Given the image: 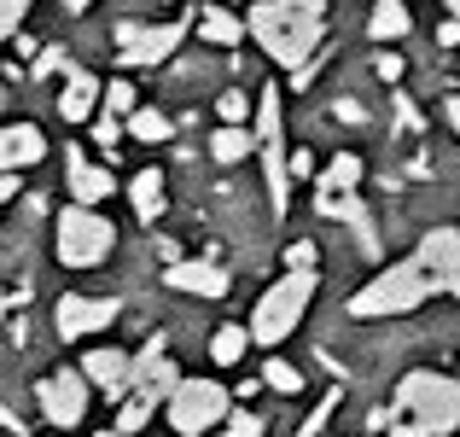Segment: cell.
I'll list each match as a JSON object with an SVG mask.
<instances>
[{
  "label": "cell",
  "instance_id": "obj_26",
  "mask_svg": "<svg viewBox=\"0 0 460 437\" xmlns=\"http://www.w3.org/2000/svg\"><path fill=\"white\" fill-rule=\"evenodd\" d=\"M262 385H269V391H304V373L292 368V361H269V368H262Z\"/></svg>",
  "mask_w": 460,
  "mask_h": 437
},
{
  "label": "cell",
  "instance_id": "obj_19",
  "mask_svg": "<svg viewBox=\"0 0 460 437\" xmlns=\"http://www.w3.org/2000/svg\"><path fill=\"white\" fill-rule=\"evenodd\" d=\"M367 35H373V41H396V35H408V6H402V0H391V6H373Z\"/></svg>",
  "mask_w": 460,
  "mask_h": 437
},
{
  "label": "cell",
  "instance_id": "obj_33",
  "mask_svg": "<svg viewBox=\"0 0 460 437\" xmlns=\"http://www.w3.org/2000/svg\"><path fill=\"white\" fill-rule=\"evenodd\" d=\"M373 70H379V82H402V58H396V53H379Z\"/></svg>",
  "mask_w": 460,
  "mask_h": 437
},
{
  "label": "cell",
  "instance_id": "obj_21",
  "mask_svg": "<svg viewBox=\"0 0 460 437\" xmlns=\"http://www.w3.org/2000/svg\"><path fill=\"white\" fill-rule=\"evenodd\" d=\"M123 129H128L135 140H146V146H157V140H169V135H175V123H169L164 111H146V105H140L135 117H123Z\"/></svg>",
  "mask_w": 460,
  "mask_h": 437
},
{
  "label": "cell",
  "instance_id": "obj_5",
  "mask_svg": "<svg viewBox=\"0 0 460 437\" xmlns=\"http://www.w3.org/2000/svg\"><path fill=\"white\" fill-rule=\"evenodd\" d=\"M111 245H117V227L105 222L100 210H82V204H70V210L58 216L53 251H58V263H65V269H93V263L111 257Z\"/></svg>",
  "mask_w": 460,
  "mask_h": 437
},
{
  "label": "cell",
  "instance_id": "obj_17",
  "mask_svg": "<svg viewBox=\"0 0 460 437\" xmlns=\"http://www.w3.org/2000/svg\"><path fill=\"white\" fill-rule=\"evenodd\" d=\"M58 117H65V123H88V117H100V82H93L88 70H70L65 94H58Z\"/></svg>",
  "mask_w": 460,
  "mask_h": 437
},
{
  "label": "cell",
  "instance_id": "obj_34",
  "mask_svg": "<svg viewBox=\"0 0 460 437\" xmlns=\"http://www.w3.org/2000/svg\"><path fill=\"white\" fill-rule=\"evenodd\" d=\"M438 35H443V47H460V23H455V18H449V23H443V30H438Z\"/></svg>",
  "mask_w": 460,
  "mask_h": 437
},
{
  "label": "cell",
  "instance_id": "obj_30",
  "mask_svg": "<svg viewBox=\"0 0 460 437\" xmlns=\"http://www.w3.org/2000/svg\"><path fill=\"white\" fill-rule=\"evenodd\" d=\"M93 140H100L105 152H111V146L123 140V123H117V117H105V111H100V117H93Z\"/></svg>",
  "mask_w": 460,
  "mask_h": 437
},
{
  "label": "cell",
  "instance_id": "obj_10",
  "mask_svg": "<svg viewBox=\"0 0 460 437\" xmlns=\"http://www.w3.org/2000/svg\"><path fill=\"white\" fill-rule=\"evenodd\" d=\"M414 263L431 274V286H438V291L460 298V234H455V227H431V234L420 239Z\"/></svg>",
  "mask_w": 460,
  "mask_h": 437
},
{
  "label": "cell",
  "instance_id": "obj_3",
  "mask_svg": "<svg viewBox=\"0 0 460 437\" xmlns=\"http://www.w3.org/2000/svg\"><path fill=\"white\" fill-rule=\"evenodd\" d=\"M431 291H438V286H431V274L408 257V263L379 269V281L361 286L356 298H349V315H408V309H420Z\"/></svg>",
  "mask_w": 460,
  "mask_h": 437
},
{
  "label": "cell",
  "instance_id": "obj_25",
  "mask_svg": "<svg viewBox=\"0 0 460 437\" xmlns=\"http://www.w3.org/2000/svg\"><path fill=\"white\" fill-rule=\"evenodd\" d=\"M100 100H105V117H117V123L140 111V105H135V88H128V82H105V88H100Z\"/></svg>",
  "mask_w": 460,
  "mask_h": 437
},
{
  "label": "cell",
  "instance_id": "obj_44",
  "mask_svg": "<svg viewBox=\"0 0 460 437\" xmlns=\"http://www.w3.org/2000/svg\"><path fill=\"white\" fill-rule=\"evenodd\" d=\"M373 6H391V0H373Z\"/></svg>",
  "mask_w": 460,
  "mask_h": 437
},
{
  "label": "cell",
  "instance_id": "obj_2",
  "mask_svg": "<svg viewBox=\"0 0 460 437\" xmlns=\"http://www.w3.org/2000/svg\"><path fill=\"white\" fill-rule=\"evenodd\" d=\"M396 415H408L426 437H449L460 426V379L449 373H402L396 385Z\"/></svg>",
  "mask_w": 460,
  "mask_h": 437
},
{
  "label": "cell",
  "instance_id": "obj_38",
  "mask_svg": "<svg viewBox=\"0 0 460 437\" xmlns=\"http://www.w3.org/2000/svg\"><path fill=\"white\" fill-rule=\"evenodd\" d=\"M449 123H455V135H460V94L449 100Z\"/></svg>",
  "mask_w": 460,
  "mask_h": 437
},
{
  "label": "cell",
  "instance_id": "obj_43",
  "mask_svg": "<svg viewBox=\"0 0 460 437\" xmlns=\"http://www.w3.org/2000/svg\"><path fill=\"white\" fill-rule=\"evenodd\" d=\"M100 437H123V432H100Z\"/></svg>",
  "mask_w": 460,
  "mask_h": 437
},
{
  "label": "cell",
  "instance_id": "obj_27",
  "mask_svg": "<svg viewBox=\"0 0 460 437\" xmlns=\"http://www.w3.org/2000/svg\"><path fill=\"white\" fill-rule=\"evenodd\" d=\"M23 12H30V0H0V47H6V35H18Z\"/></svg>",
  "mask_w": 460,
  "mask_h": 437
},
{
  "label": "cell",
  "instance_id": "obj_40",
  "mask_svg": "<svg viewBox=\"0 0 460 437\" xmlns=\"http://www.w3.org/2000/svg\"><path fill=\"white\" fill-rule=\"evenodd\" d=\"M65 6H70V12H82V6H88V0H65Z\"/></svg>",
  "mask_w": 460,
  "mask_h": 437
},
{
  "label": "cell",
  "instance_id": "obj_16",
  "mask_svg": "<svg viewBox=\"0 0 460 437\" xmlns=\"http://www.w3.org/2000/svg\"><path fill=\"white\" fill-rule=\"evenodd\" d=\"M164 281L175 286V291H192V298H222V291H227V274L216 269V263H187V257L169 263Z\"/></svg>",
  "mask_w": 460,
  "mask_h": 437
},
{
  "label": "cell",
  "instance_id": "obj_37",
  "mask_svg": "<svg viewBox=\"0 0 460 437\" xmlns=\"http://www.w3.org/2000/svg\"><path fill=\"white\" fill-rule=\"evenodd\" d=\"M0 426H6V432H18V426H23V420H12V408H6V403H0Z\"/></svg>",
  "mask_w": 460,
  "mask_h": 437
},
{
  "label": "cell",
  "instance_id": "obj_13",
  "mask_svg": "<svg viewBox=\"0 0 460 437\" xmlns=\"http://www.w3.org/2000/svg\"><path fill=\"white\" fill-rule=\"evenodd\" d=\"M82 379H88V391L100 385V397H123L135 385V368H128L123 350H88L82 356Z\"/></svg>",
  "mask_w": 460,
  "mask_h": 437
},
{
  "label": "cell",
  "instance_id": "obj_36",
  "mask_svg": "<svg viewBox=\"0 0 460 437\" xmlns=\"http://www.w3.org/2000/svg\"><path fill=\"white\" fill-rule=\"evenodd\" d=\"M18 192V175H0V199H12Z\"/></svg>",
  "mask_w": 460,
  "mask_h": 437
},
{
  "label": "cell",
  "instance_id": "obj_4",
  "mask_svg": "<svg viewBox=\"0 0 460 437\" xmlns=\"http://www.w3.org/2000/svg\"><path fill=\"white\" fill-rule=\"evenodd\" d=\"M309 298H314V274H286V281H274L262 291V303L251 309V338H257V344H280V338L304 321Z\"/></svg>",
  "mask_w": 460,
  "mask_h": 437
},
{
  "label": "cell",
  "instance_id": "obj_11",
  "mask_svg": "<svg viewBox=\"0 0 460 437\" xmlns=\"http://www.w3.org/2000/svg\"><path fill=\"white\" fill-rule=\"evenodd\" d=\"M111 321H117V298H82V291L58 298V338H88Z\"/></svg>",
  "mask_w": 460,
  "mask_h": 437
},
{
  "label": "cell",
  "instance_id": "obj_1",
  "mask_svg": "<svg viewBox=\"0 0 460 437\" xmlns=\"http://www.w3.org/2000/svg\"><path fill=\"white\" fill-rule=\"evenodd\" d=\"M245 30L257 35V47L269 58H280L286 70H304L309 53L321 47L326 6L321 0H257L251 18H245Z\"/></svg>",
  "mask_w": 460,
  "mask_h": 437
},
{
  "label": "cell",
  "instance_id": "obj_9",
  "mask_svg": "<svg viewBox=\"0 0 460 437\" xmlns=\"http://www.w3.org/2000/svg\"><path fill=\"white\" fill-rule=\"evenodd\" d=\"M35 403H41V415L53 426H82V415H88V379H82V368H53V379L35 385Z\"/></svg>",
  "mask_w": 460,
  "mask_h": 437
},
{
  "label": "cell",
  "instance_id": "obj_7",
  "mask_svg": "<svg viewBox=\"0 0 460 437\" xmlns=\"http://www.w3.org/2000/svg\"><path fill=\"white\" fill-rule=\"evenodd\" d=\"M257 146H262V169H269L274 216L286 222L292 187H286V117H280V88H262V94H257Z\"/></svg>",
  "mask_w": 460,
  "mask_h": 437
},
{
  "label": "cell",
  "instance_id": "obj_22",
  "mask_svg": "<svg viewBox=\"0 0 460 437\" xmlns=\"http://www.w3.org/2000/svg\"><path fill=\"white\" fill-rule=\"evenodd\" d=\"M199 35H204V41H216V47H234L239 41V18H234V12H222V6H210V12H199Z\"/></svg>",
  "mask_w": 460,
  "mask_h": 437
},
{
  "label": "cell",
  "instance_id": "obj_6",
  "mask_svg": "<svg viewBox=\"0 0 460 437\" xmlns=\"http://www.w3.org/2000/svg\"><path fill=\"white\" fill-rule=\"evenodd\" d=\"M164 415H169V426H175L181 437H204L210 426H222V420H227V385H216V379H181L175 391H169Z\"/></svg>",
  "mask_w": 460,
  "mask_h": 437
},
{
  "label": "cell",
  "instance_id": "obj_28",
  "mask_svg": "<svg viewBox=\"0 0 460 437\" xmlns=\"http://www.w3.org/2000/svg\"><path fill=\"white\" fill-rule=\"evenodd\" d=\"M245 117H251V100H245V94H222V123L227 129H245Z\"/></svg>",
  "mask_w": 460,
  "mask_h": 437
},
{
  "label": "cell",
  "instance_id": "obj_41",
  "mask_svg": "<svg viewBox=\"0 0 460 437\" xmlns=\"http://www.w3.org/2000/svg\"><path fill=\"white\" fill-rule=\"evenodd\" d=\"M0 111H6V82H0Z\"/></svg>",
  "mask_w": 460,
  "mask_h": 437
},
{
  "label": "cell",
  "instance_id": "obj_23",
  "mask_svg": "<svg viewBox=\"0 0 460 437\" xmlns=\"http://www.w3.org/2000/svg\"><path fill=\"white\" fill-rule=\"evenodd\" d=\"M361 181V157L356 152H338L332 164H326V192H349Z\"/></svg>",
  "mask_w": 460,
  "mask_h": 437
},
{
  "label": "cell",
  "instance_id": "obj_32",
  "mask_svg": "<svg viewBox=\"0 0 460 437\" xmlns=\"http://www.w3.org/2000/svg\"><path fill=\"white\" fill-rule=\"evenodd\" d=\"M53 70H65V53H58V47H41V53H35V76H53Z\"/></svg>",
  "mask_w": 460,
  "mask_h": 437
},
{
  "label": "cell",
  "instance_id": "obj_24",
  "mask_svg": "<svg viewBox=\"0 0 460 437\" xmlns=\"http://www.w3.org/2000/svg\"><path fill=\"white\" fill-rule=\"evenodd\" d=\"M251 146H257V140H251L245 129H222V135L210 140V157H216V164H239V157H245Z\"/></svg>",
  "mask_w": 460,
  "mask_h": 437
},
{
  "label": "cell",
  "instance_id": "obj_35",
  "mask_svg": "<svg viewBox=\"0 0 460 437\" xmlns=\"http://www.w3.org/2000/svg\"><path fill=\"white\" fill-rule=\"evenodd\" d=\"M385 432H391V437H426V432L414 426V420H402V426H385Z\"/></svg>",
  "mask_w": 460,
  "mask_h": 437
},
{
  "label": "cell",
  "instance_id": "obj_31",
  "mask_svg": "<svg viewBox=\"0 0 460 437\" xmlns=\"http://www.w3.org/2000/svg\"><path fill=\"white\" fill-rule=\"evenodd\" d=\"M227 437H262V415H234L227 420Z\"/></svg>",
  "mask_w": 460,
  "mask_h": 437
},
{
  "label": "cell",
  "instance_id": "obj_15",
  "mask_svg": "<svg viewBox=\"0 0 460 437\" xmlns=\"http://www.w3.org/2000/svg\"><path fill=\"white\" fill-rule=\"evenodd\" d=\"M321 216L356 227V245L367 251V257L379 251V234H373V216H367V204H361V199H349V192H321Z\"/></svg>",
  "mask_w": 460,
  "mask_h": 437
},
{
  "label": "cell",
  "instance_id": "obj_20",
  "mask_svg": "<svg viewBox=\"0 0 460 437\" xmlns=\"http://www.w3.org/2000/svg\"><path fill=\"white\" fill-rule=\"evenodd\" d=\"M245 344H251V333L239 321H227V326H216V338H210V356L222 361V368H234L239 356H245Z\"/></svg>",
  "mask_w": 460,
  "mask_h": 437
},
{
  "label": "cell",
  "instance_id": "obj_12",
  "mask_svg": "<svg viewBox=\"0 0 460 437\" xmlns=\"http://www.w3.org/2000/svg\"><path fill=\"white\" fill-rule=\"evenodd\" d=\"M65 181H70V192H76L82 210H100V204L117 192V181L105 175V169L93 164V157L82 152V146H70V152H65Z\"/></svg>",
  "mask_w": 460,
  "mask_h": 437
},
{
  "label": "cell",
  "instance_id": "obj_8",
  "mask_svg": "<svg viewBox=\"0 0 460 437\" xmlns=\"http://www.w3.org/2000/svg\"><path fill=\"white\" fill-rule=\"evenodd\" d=\"M181 35H187V23H117L111 41H117V58L128 70H140V65H164L181 47Z\"/></svg>",
  "mask_w": 460,
  "mask_h": 437
},
{
  "label": "cell",
  "instance_id": "obj_18",
  "mask_svg": "<svg viewBox=\"0 0 460 437\" xmlns=\"http://www.w3.org/2000/svg\"><path fill=\"white\" fill-rule=\"evenodd\" d=\"M128 204H135L140 222H157V216H164V169H140V175L128 181Z\"/></svg>",
  "mask_w": 460,
  "mask_h": 437
},
{
  "label": "cell",
  "instance_id": "obj_29",
  "mask_svg": "<svg viewBox=\"0 0 460 437\" xmlns=\"http://www.w3.org/2000/svg\"><path fill=\"white\" fill-rule=\"evenodd\" d=\"M332 408H338V385H332V391H326V397H321V408H314V415L304 420V432H297V437H314V432H321V426H326V420H332Z\"/></svg>",
  "mask_w": 460,
  "mask_h": 437
},
{
  "label": "cell",
  "instance_id": "obj_39",
  "mask_svg": "<svg viewBox=\"0 0 460 437\" xmlns=\"http://www.w3.org/2000/svg\"><path fill=\"white\" fill-rule=\"evenodd\" d=\"M443 6H449V18H455V23H460V0H443Z\"/></svg>",
  "mask_w": 460,
  "mask_h": 437
},
{
  "label": "cell",
  "instance_id": "obj_14",
  "mask_svg": "<svg viewBox=\"0 0 460 437\" xmlns=\"http://www.w3.org/2000/svg\"><path fill=\"white\" fill-rule=\"evenodd\" d=\"M41 157H47V140H41L35 123H6L0 129V175H18V169L41 164Z\"/></svg>",
  "mask_w": 460,
  "mask_h": 437
},
{
  "label": "cell",
  "instance_id": "obj_42",
  "mask_svg": "<svg viewBox=\"0 0 460 437\" xmlns=\"http://www.w3.org/2000/svg\"><path fill=\"white\" fill-rule=\"evenodd\" d=\"M0 321H6V298H0Z\"/></svg>",
  "mask_w": 460,
  "mask_h": 437
}]
</instances>
